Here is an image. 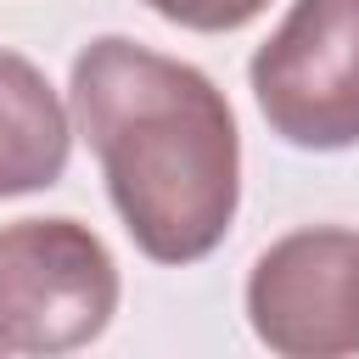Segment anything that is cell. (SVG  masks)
<instances>
[{"mask_svg":"<svg viewBox=\"0 0 359 359\" xmlns=\"http://www.w3.org/2000/svg\"><path fill=\"white\" fill-rule=\"evenodd\" d=\"M247 73L280 140L303 151L359 146V0H292Z\"/></svg>","mask_w":359,"mask_h":359,"instance_id":"3957f363","label":"cell"},{"mask_svg":"<svg viewBox=\"0 0 359 359\" xmlns=\"http://www.w3.org/2000/svg\"><path fill=\"white\" fill-rule=\"evenodd\" d=\"M247 320L280 359L359 353V230L309 224L264 247L247 275Z\"/></svg>","mask_w":359,"mask_h":359,"instance_id":"277c9868","label":"cell"},{"mask_svg":"<svg viewBox=\"0 0 359 359\" xmlns=\"http://www.w3.org/2000/svg\"><path fill=\"white\" fill-rule=\"evenodd\" d=\"M73 118L151 264H196L224 241L241 202V135L202 67L101 34L73 56Z\"/></svg>","mask_w":359,"mask_h":359,"instance_id":"6da1fadb","label":"cell"},{"mask_svg":"<svg viewBox=\"0 0 359 359\" xmlns=\"http://www.w3.org/2000/svg\"><path fill=\"white\" fill-rule=\"evenodd\" d=\"M67 146L73 129L50 79L28 56L0 50V196L56 185L67 168Z\"/></svg>","mask_w":359,"mask_h":359,"instance_id":"5b68a950","label":"cell"},{"mask_svg":"<svg viewBox=\"0 0 359 359\" xmlns=\"http://www.w3.org/2000/svg\"><path fill=\"white\" fill-rule=\"evenodd\" d=\"M157 17L180 22V28H196V34H230V28H247L269 0H146Z\"/></svg>","mask_w":359,"mask_h":359,"instance_id":"8992f818","label":"cell"},{"mask_svg":"<svg viewBox=\"0 0 359 359\" xmlns=\"http://www.w3.org/2000/svg\"><path fill=\"white\" fill-rule=\"evenodd\" d=\"M118 314V264L79 219L0 224V353H73Z\"/></svg>","mask_w":359,"mask_h":359,"instance_id":"7a4b0ae2","label":"cell"}]
</instances>
